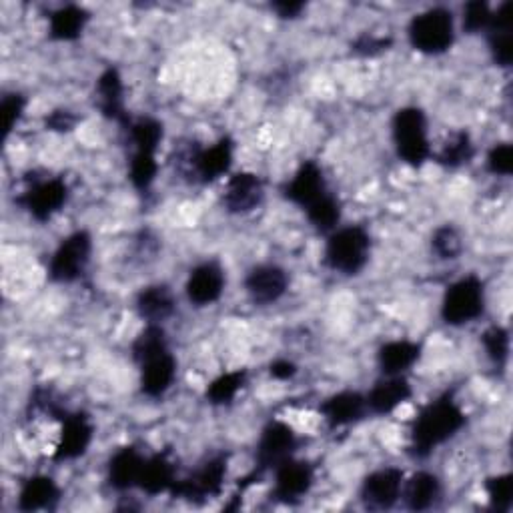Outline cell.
I'll return each mask as SVG.
<instances>
[{"label": "cell", "instance_id": "cell-36", "mask_svg": "<svg viewBox=\"0 0 513 513\" xmlns=\"http://www.w3.org/2000/svg\"><path fill=\"white\" fill-rule=\"evenodd\" d=\"M431 249L433 253L443 259V261H453L461 255L463 251V241H461V235L455 227L451 225H443L439 227L435 233H433V239H431Z\"/></svg>", "mask_w": 513, "mask_h": 513}, {"label": "cell", "instance_id": "cell-27", "mask_svg": "<svg viewBox=\"0 0 513 513\" xmlns=\"http://www.w3.org/2000/svg\"><path fill=\"white\" fill-rule=\"evenodd\" d=\"M421 357V345L413 341H389L381 345L377 353V363L383 375H401L411 369Z\"/></svg>", "mask_w": 513, "mask_h": 513}, {"label": "cell", "instance_id": "cell-44", "mask_svg": "<svg viewBox=\"0 0 513 513\" xmlns=\"http://www.w3.org/2000/svg\"><path fill=\"white\" fill-rule=\"evenodd\" d=\"M271 9L281 19H297L305 11V3H295V0H281V3H273Z\"/></svg>", "mask_w": 513, "mask_h": 513}, {"label": "cell", "instance_id": "cell-17", "mask_svg": "<svg viewBox=\"0 0 513 513\" xmlns=\"http://www.w3.org/2000/svg\"><path fill=\"white\" fill-rule=\"evenodd\" d=\"M187 297L197 307H207L219 301L225 289V273L219 263L209 261L191 271L187 281Z\"/></svg>", "mask_w": 513, "mask_h": 513}, {"label": "cell", "instance_id": "cell-41", "mask_svg": "<svg viewBox=\"0 0 513 513\" xmlns=\"http://www.w3.org/2000/svg\"><path fill=\"white\" fill-rule=\"evenodd\" d=\"M25 105H27V99L21 93L5 95L3 105H0V113H3V121H5V137H9L15 125L21 121Z\"/></svg>", "mask_w": 513, "mask_h": 513}, {"label": "cell", "instance_id": "cell-16", "mask_svg": "<svg viewBox=\"0 0 513 513\" xmlns=\"http://www.w3.org/2000/svg\"><path fill=\"white\" fill-rule=\"evenodd\" d=\"M263 181L253 173H235L225 189L223 205L233 215L251 213L263 201Z\"/></svg>", "mask_w": 513, "mask_h": 513}, {"label": "cell", "instance_id": "cell-14", "mask_svg": "<svg viewBox=\"0 0 513 513\" xmlns=\"http://www.w3.org/2000/svg\"><path fill=\"white\" fill-rule=\"evenodd\" d=\"M327 183L323 177L321 167L315 161H305L293 175V179L283 187V197L303 211L315 205L319 199L327 195Z\"/></svg>", "mask_w": 513, "mask_h": 513}, {"label": "cell", "instance_id": "cell-12", "mask_svg": "<svg viewBox=\"0 0 513 513\" xmlns=\"http://www.w3.org/2000/svg\"><path fill=\"white\" fill-rule=\"evenodd\" d=\"M403 487V471L399 467H383L369 473L361 485V501L367 509H391Z\"/></svg>", "mask_w": 513, "mask_h": 513}, {"label": "cell", "instance_id": "cell-40", "mask_svg": "<svg viewBox=\"0 0 513 513\" xmlns=\"http://www.w3.org/2000/svg\"><path fill=\"white\" fill-rule=\"evenodd\" d=\"M393 47L391 37H377V35H361L351 43V51L359 57H377Z\"/></svg>", "mask_w": 513, "mask_h": 513}, {"label": "cell", "instance_id": "cell-7", "mask_svg": "<svg viewBox=\"0 0 513 513\" xmlns=\"http://www.w3.org/2000/svg\"><path fill=\"white\" fill-rule=\"evenodd\" d=\"M227 463H229L227 453H219L211 457L189 477L177 479L169 493L175 499H185L189 503H205L207 499L221 495L223 483L227 477Z\"/></svg>", "mask_w": 513, "mask_h": 513}, {"label": "cell", "instance_id": "cell-21", "mask_svg": "<svg viewBox=\"0 0 513 513\" xmlns=\"http://www.w3.org/2000/svg\"><path fill=\"white\" fill-rule=\"evenodd\" d=\"M97 95H99V109L109 119L119 123L123 129L129 125V113L125 111V89L123 79L117 69H107L97 81Z\"/></svg>", "mask_w": 513, "mask_h": 513}, {"label": "cell", "instance_id": "cell-37", "mask_svg": "<svg viewBox=\"0 0 513 513\" xmlns=\"http://www.w3.org/2000/svg\"><path fill=\"white\" fill-rule=\"evenodd\" d=\"M481 343L485 347L487 357L493 361L497 367H505L507 357H509V333L507 329L493 325L481 335Z\"/></svg>", "mask_w": 513, "mask_h": 513}, {"label": "cell", "instance_id": "cell-11", "mask_svg": "<svg viewBox=\"0 0 513 513\" xmlns=\"http://www.w3.org/2000/svg\"><path fill=\"white\" fill-rule=\"evenodd\" d=\"M315 481V469L309 461L285 459L275 467V487L271 497L279 503H297L303 499Z\"/></svg>", "mask_w": 513, "mask_h": 513}, {"label": "cell", "instance_id": "cell-19", "mask_svg": "<svg viewBox=\"0 0 513 513\" xmlns=\"http://www.w3.org/2000/svg\"><path fill=\"white\" fill-rule=\"evenodd\" d=\"M319 413L331 429H337L359 421L367 413V401L365 395L357 391H341L337 395L327 397L319 405Z\"/></svg>", "mask_w": 513, "mask_h": 513}, {"label": "cell", "instance_id": "cell-20", "mask_svg": "<svg viewBox=\"0 0 513 513\" xmlns=\"http://www.w3.org/2000/svg\"><path fill=\"white\" fill-rule=\"evenodd\" d=\"M411 385L401 375H385L365 395L367 409L375 415H387L411 397Z\"/></svg>", "mask_w": 513, "mask_h": 513}, {"label": "cell", "instance_id": "cell-29", "mask_svg": "<svg viewBox=\"0 0 513 513\" xmlns=\"http://www.w3.org/2000/svg\"><path fill=\"white\" fill-rule=\"evenodd\" d=\"M91 15L83 7L67 5L51 15L49 35L55 41H75L83 35Z\"/></svg>", "mask_w": 513, "mask_h": 513}, {"label": "cell", "instance_id": "cell-23", "mask_svg": "<svg viewBox=\"0 0 513 513\" xmlns=\"http://www.w3.org/2000/svg\"><path fill=\"white\" fill-rule=\"evenodd\" d=\"M61 501V489L57 481L49 475H33L29 477L19 493V509L21 511H39V509H55Z\"/></svg>", "mask_w": 513, "mask_h": 513}, {"label": "cell", "instance_id": "cell-8", "mask_svg": "<svg viewBox=\"0 0 513 513\" xmlns=\"http://www.w3.org/2000/svg\"><path fill=\"white\" fill-rule=\"evenodd\" d=\"M93 251V239L87 231H77L61 241L49 263V279L55 283H73L77 281L89 261Z\"/></svg>", "mask_w": 513, "mask_h": 513}, {"label": "cell", "instance_id": "cell-22", "mask_svg": "<svg viewBox=\"0 0 513 513\" xmlns=\"http://www.w3.org/2000/svg\"><path fill=\"white\" fill-rule=\"evenodd\" d=\"M511 3H503L497 13H491L489 31V51L493 61L499 67H509L513 59V43H511Z\"/></svg>", "mask_w": 513, "mask_h": 513}, {"label": "cell", "instance_id": "cell-43", "mask_svg": "<svg viewBox=\"0 0 513 513\" xmlns=\"http://www.w3.org/2000/svg\"><path fill=\"white\" fill-rule=\"evenodd\" d=\"M77 123H79V117L65 109H57L45 119L47 131H53V133H71L77 127Z\"/></svg>", "mask_w": 513, "mask_h": 513}, {"label": "cell", "instance_id": "cell-2", "mask_svg": "<svg viewBox=\"0 0 513 513\" xmlns=\"http://www.w3.org/2000/svg\"><path fill=\"white\" fill-rule=\"evenodd\" d=\"M299 439L297 433L291 425L283 423V421H271L265 425L261 439L257 443V455H255V467L249 475H245L243 479H239V489L241 493L253 485L259 483L263 479V475L267 471H275V467L279 463H283L285 459L293 457V451L297 449Z\"/></svg>", "mask_w": 513, "mask_h": 513}, {"label": "cell", "instance_id": "cell-28", "mask_svg": "<svg viewBox=\"0 0 513 513\" xmlns=\"http://www.w3.org/2000/svg\"><path fill=\"white\" fill-rule=\"evenodd\" d=\"M441 497V481L429 471L415 473L405 487V503L411 511L431 509Z\"/></svg>", "mask_w": 513, "mask_h": 513}, {"label": "cell", "instance_id": "cell-6", "mask_svg": "<svg viewBox=\"0 0 513 513\" xmlns=\"http://www.w3.org/2000/svg\"><path fill=\"white\" fill-rule=\"evenodd\" d=\"M485 309V289L483 281L475 275H467L455 281L443 297L441 317L447 325L459 327L483 315Z\"/></svg>", "mask_w": 513, "mask_h": 513}, {"label": "cell", "instance_id": "cell-24", "mask_svg": "<svg viewBox=\"0 0 513 513\" xmlns=\"http://www.w3.org/2000/svg\"><path fill=\"white\" fill-rule=\"evenodd\" d=\"M145 465V457L133 445L119 449L109 461V483L119 491H127L137 487L141 471Z\"/></svg>", "mask_w": 513, "mask_h": 513}, {"label": "cell", "instance_id": "cell-5", "mask_svg": "<svg viewBox=\"0 0 513 513\" xmlns=\"http://www.w3.org/2000/svg\"><path fill=\"white\" fill-rule=\"evenodd\" d=\"M409 43L423 55H441L451 49L455 41L453 15L447 9H429L409 23Z\"/></svg>", "mask_w": 513, "mask_h": 513}, {"label": "cell", "instance_id": "cell-35", "mask_svg": "<svg viewBox=\"0 0 513 513\" xmlns=\"http://www.w3.org/2000/svg\"><path fill=\"white\" fill-rule=\"evenodd\" d=\"M157 171H159V165H157L155 155L133 153L131 165H129V179L137 191L147 193L151 189V185L155 183Z\"/></svg>", "mask_w": 513, "mask_h": 513}, {"label": "cell", "instance_id": "cell-18", "mask_svg": "<svg viewBox=\"0 0 513 513\" xmlns=\"http://www.w3.org/2000/svg\"><path fill=\"white\" fill-rule=\"evenodd\" d=\"M141 391L147 397H163L175 381L177 361L169 349L159 351L141 363Z\"/></svg>", "mask_w": 513, "mask_h": 513}, {"label": "cell", "instance_id": "cell-25", "mask_svg": "<svg viewBox=\"0 0 513 513\" xmlns=\"http://www.w3.org/2000/svg\"><path fill=\"white\" fill-rule=\"evenodd\" d=\"M135 305L141 319H145L147 323L161 325L175 313L177 301L173 297V291L167 285H151L137 295Z\"/></svg>", "mask_w": 513, "mask_h": 513}, {"label": "cell", "instance_id": "cell-39", "mask_svg": "<svg viewBox=\"0 0 513 513\" xmlns=\"http://www.w3.org/2000/svg\"><path fill=\"white\" fill-rule=\"evenodd\" d=\"M491 23V9L483 0H471L463 7V29L471 35L479 31H487Z\"/></svg>", "mask_w": 513, "mask_h": 513}, {"label": "cell", "instance_id": "cell-26", "mask_svg": "<svg viewBox=\"0 0 513 513\" xmlns=\"http://www.w3.org/2000/svg\"><path fill=\"white\" fill-rule=\"evenodd\" d=\"M175 481V465L169 459V451H163L145 459L137 487L143 489L147 495H159L171 491Z\"/></svg>", "mask_w": 513, "mask_h": 513}, {"label": "cell", "instance_id": "cell-15", "mask_svg": "<svg viewBox=\"0 0 513 513\" xmlns=\"http://www.w3.org/2000/svg\"><path fill=\"white\" fill-rule=\"evenodd\" d=\"M289 287V277L285 269L277 265H259L245 277V289L253 303L269 305L279 301Z\"/></svg>", "mask_w": 513, "mask_h": 513}, {"label": "cell", "instance_id": "cell-1", "mask_svg": "<svg viewBox=\"0 0 513 513\" xmlns=\"http://www.w3.org/2000/svg\"><path fill=\"white\" fill-rule=\"evenodd\" d=\"M465 423L467 417L453 401L451 393L437 397L435 401L427 403L413 421L409 453L419 459L427 457L431 451H435V447L455 437Z\"/></svg>", "mask_w": 513, "mask_h": 513}, {"label": "cell", "instance_id": "cell-42", "mask_svg": "<svg viewBox=\"0 0 513 513\" xmlns=\"http://www.w3.org/2000/svg\"><path fill=\"white\" fill-rule=\"evenodd\" d=\"M487 169L493 175L509 177L513 171V147L509 143L495 145L487 155Z\"/></svg>", "mask_w": 513, "mask_h": 513}, {"label": "cell", "instance_id": "cell-4", "mask_svg": "<svg viewBox=\"0 0 513 513\" xmlns=\"http://www.w3.org/2000/svg\"><path fill=\"white\" fill-rule=\"evenodd\" d=\"M369 249L371 237L363 227H343L331 233L325 247V263L343 275H357L369 261Z\"/></svg>", "mask_w": 513, "mask_h": 513}, {"label": "cell", "instance_id": "cell-30", "mask_svg": "<svg viewBox=\"0 0 513 513\" xmlns=\"http://www.w3.org/2000/svg\"><path fill=\"white\" fill-rule=\"evenodd\" d=\"M125 131L129 133V139L135 145V153H149V155L157 153L165 135L163 123L153 117L131 119Z\"/></svg>", "mask_w": 513, "mask_h": 513}, {"label": "cell", "instance_id": "cell-33", "mask_svg": "<svg viewBox=\"0 0 513 513\" xmlns=\"http://www.w3.org/2000/svg\"><path fill=\"white\" fill-rule=\"evenodd\" d=\"M305 213H307L309 223L321 233L333 231L337 227V223L341 221V205L331 193H327L323 199H319L315 205H311Z\"/></svg>", "mask_w": 513, "mask_h": 513}, {"label": "cell", "instance_id": "cell-38", "mask_svg": "<svg viewBox=\"0 0 513 513\" xmlns=\"http://www.w3.org/2000/svg\"><path fill=\"white\" fill-rule=\"evenodd\" d=\"M485 489H487L489 505L493 509L509 511L511 501H513V475L511 473L489 477L485 481Z\"/></svg>", "mask_w": 513, "mask_h": 513}, {"label": "cell", "instance_id": "cell-13", "mask_svg": "<svg viewBox=\"0 0 513 513\" xmlns=\"http://www.w3.org/2000/svg\"><path fill=\"white\" fill-rule=\"evenodd\" d=\"M61 423H63L61 439H59L53 459L55 461H71V459L83 457L87 453V449L93 441V433H95L91 417L83 411H75V413L69 411Z\"/></svg>", "mask_w": 513, "mask_h": 513}, {"label": "cell", "instance_id": "cell-34", "mask_svg": "<svg viewBox=\"0 0 513 513\" xmlns=\"http://www.w3.org/2000/svg\"><path fill=\"white\" fill-rule=\"evenodd\" d=\"M169 349V343H167V333L161 325L157 323H149L141 333L139 337L133 341V359L137 363H141L143 359L159 353V351H165Z\"/></svg>", "mask_w": 513, "mask_h": 513}, {"label": "cell", "instance_id": "cell-45", "mask_svg": "<svg viewBox=\"0 0 513 513\" xmlns=\"http://www.w3.org/2000/svg\"><path fill=\"white\" fill-rule=\"evenodd\" d=\"M269 373H271V377L285 381V379H291L297 373V365L287 361V359H277L269 365Z\"/></svg>", "mask_w": 513, "mask_h": 513}, {"label": "cell", "instance_id": "cell-3", "mask_svg": "<svg viewBox=\"0 0 513 513\" xmlns=\"http://www.w3.org/2000/svg\"><path fill=\"white\" fill-rule=\"evenodd\" d=\"M393 143L399 159L409 167H421L431 157L427 119L417 107H403L393 117Z\"/></svg>", "mask_w": 513, "mask_h": 513}, {"label": "cell", "instance_id": "cell-32", "mask_svg": "<svg viewBox=\"0 0 513 513\" xmlns=\"http://www.w3.org/2000/svg\"><path fill=\"white\" fill-rule=\"evenodd\" d=\"M245 383H247V371L245 369L223 373L221 377H217L215 381L209 383L205 397L213 405L231 403L237 397V393L245 387Z\"/></svg>", "mask_w": 513, "mask_h": 513}, {"label": "cell", "instance_id": "cell-31", "mask_svg": "<svg viewBox=\"0 0 513 513\" xmlns=\"http://www.w3.org/2000/svg\"><path fill=\"white\" fill-rule=\"evenodd\" d=\"M475 155L471 137L467 131H457L437 153L435 161L445 169H457L463 165H469Z\"/></svg>", "mask_w": 513, "mask_h": 513}, {"label": "cell", "instance_id": "cell-10", "mask_svg": "<svg viewBox=\"0 0 513 513\" xmlns=\"http://www.w3.org/2000/svg\"><path fill=\"white\" fill-rule=\"evenodd\" d=\"M69 201V185L61 177L35 179L33 185L17 199V203L29 211V215L47 223L55 213H59Z\"/></svg>", "mask_w": 513, "mask_h": 513}, {"label": "cell", "instance_id": "cell-9", "mask_svg": "<svg viewBox=\"0 0 513 513\" xmlns=\"http://www.w3.org/2000/svg\"><path fill=\"white\" fill-rule=\"evenodd\" d=\"M235 143L229 137L219 139L209 149L193 147L181 157V169H187V175L199 183H213L233 165Z\"/></svg>", "mask_w": 513, "mask_h": 513}]
</instances>
